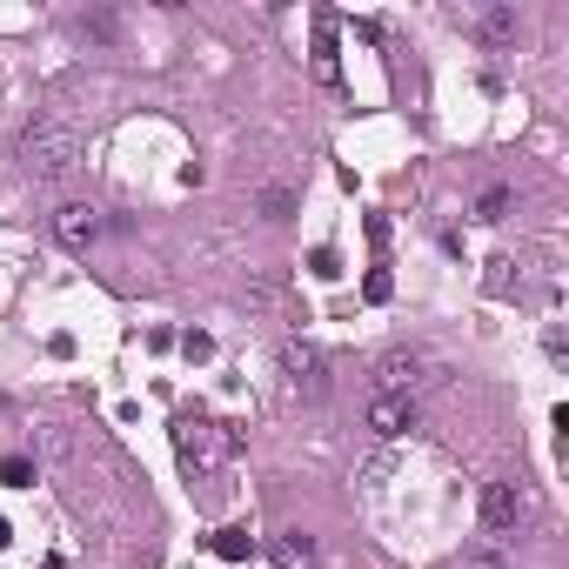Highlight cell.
<instances>
[{
	"label": "cell",
	"mask_w": 569,
	"mask_h": 569,
	"mask_svg": "<svg viewBox=\"0 0 569 569\" xmlns=\"http://www.w3.org/2000/svg\"><path fill=\"white\" fill-rule=\"evenodd\" d=\"M215 556H221V563H248V556H255V536H248V529H221Z\"/></svg>",
	"instance_id": "cell-11"
},
{
	"label": "cell",
	"mask_w": 569,
	"mask_h": 569,
	"mask_svg": "<svg viewBox=\"0 0 569 569\" xmlns=\"http://www.w3.org/2000/svg\"><path fill=\"white\" fill-rule=\"evenodd\" d=\"M295 215V195L288 188H262V221H288Z\"/></svg>",
	"instance_id": "cell-12"
},
{
	"label": "cell",
	"mask_w": 569,
	"mask_h": 569,
	"mask_svg": "<svg viewBox=\"0 0 569 569\" xmlns=\"http://www.w3.org/2000/svg\"><path fill=\"white\" fill-rule=\"evenodd\" d=\"M282 369H288V382H295V395H329V355L315 349V342H288L282 349Z\"/></svg>",
	"instance_id": "cell-4"
},
{
	"label": "cell",
	"mask_w": 569,
	"mask_h": 569,
	"mask_svg": "<svg viewBox=\"0 0 569 569\" xmlns=\"http://www.w3.org/2000/svg\"><path fill=\"white\" fill-rule=\"evenodd\" d=\"M21 168L34 181H61L81 168V134L61 128V121H34V128L21 134Z\"/></svg>",
	"instance_id": "cell-1"
},
{
	"label": "cell",
	"mask_w": 569,
	"mask_h": 569,
	"mask_svg": "<svg viewBox=\"0 0 569 569\" xmlns=\"http://www.w3.org/2000/svg\"><path fill=\"white\" fill-rule=\"evenodd\" d=\"M509 215V188H489V195L476 201V221H503Z\"/></svg>",
	"instance_id": "cell-14"
},
{
	"label": "cell",
	"mask_w": 569,
	"mask_h": 569,
	"mask_svg": "<svg viewBox=\"0 0 569 569\" xmlns=\"http://www.w3.org/2000/svg\"><path fill=\"white\" fill-rule=\"evenodd\" d=\"M362 295H369V302H389V295H395V282H389V275H382V268H375L369 282H362Z\"/></svg>",
	"instance_id": "cell-17"
},
{
	"label": "cell",
	"mask_w": 569,
	"mask_h": 569,
	"mask_svg": "<svg viewBox=\"0 0 569 569\" xmlns=\"http://www.w3.org/2000/svg\"><path fill=\"white\" fill-rule=\"evenodd\" d=\"M416 382H422V355H409V349L382 355V395H409Z\"/></svg>",
	"instance_id": "cell-8"
},
{
	"label": "cell",
	"mask_w": 569,
	"mask_h": 569,
	"mask_svg": "<svg viewBox=\"0 0 569 569\" xmlns=\"http://www.w3.org/2000/svg\"><path fill=\"white\" fill-rule=\"evenodd\" d=\"M101 208H88V201H67V208H54V235H61V248H94L101 241Z\"/></svg>",
	"instance_id": "cell-5"
},
{
	"label": "cell",
	"mask_w": 569,
	"mask_h": 569,
	"mask_svg": "<svg viewBox=\"0 0 569 569\" xmlns=\"http://www.w3.org/2000/svg\"><path fill=\"white\" fill-rule=\"evenodd\" d=\"M275 563H282V569H315V536L288 529L282 543H275Z\"/></svg>",
	"instance_id": "cell-10"
},
{
	"label": "cell",
	"mask_w": 569,
	"mask_h": 569,
	"mask_svg": "<svg viewBox=\"0 0 569 569\" xmlns=\"http://www.w3.org/2000/svg\"><path fill=\"white\" fill-rule=\"evenodd\" d=\"M476 569H509V563H476Z\"/></svg>",
	"instance_id": "cell-19"
},
{
	"label": "cell",
	"mask_w": 569,
	"mask_h": 569,
	"mask_svg": "<svg viewBox=\"0 0 569 569\" xmlns=\"http://www.w3.org/2000/svg\"><path fill=\"white\" fill-rule=\"evenodd\" d=\"M7 543H14V529H7V516H0V549H7Z\"/></svg>",
	"instance_id": "cell-18"
},
{
	"label": "cell",
	"mask_w": 569,
	"mask_h": 569,
	"mask_svg": "<svg viewBox=\"0 0 569 569\" xmlns=\"http://www.w3.org/2000/svg\"><path fill=\"white\" fill-rule=\"evenodd\" d=\"M315 74H322V81H342V61H335V21H329V14L315 21Z\"/></svg>",
	"instance_id": "cell-9"
},
{
	"label": "cell",
	"mask_w": 569,
	"mask_h": 569,
	"mask_svg": "<svg viewBox=\"0 0 569 569\" xmlns=\"http://www.w3.org/2000/svg\"><path fill=\"white\" fill-rule=\"evenodd\" d=\"M181 355H188V362H208V355H215V342H208V335H181Z\"/></svg>",
	"instance_id": "cell-16"
},
{
	"label": "cell",
	"mask_w": 569,
	"mask_h": 569,
	"mask_svg": "<svg viewBox=\"0 0 569 569\" xmlns=\"http://www.w3.org/2000/svg\"><path fill=\"white\" fill-rule=\"evenodd\" d=\"M482 523H489V536H523L529 523H536V489L529 482H489L482 489Z\"/></svg>",
	"instance_id": "cell-3"
},
{
	"label": "cell",
	"mask_w": 569,
	"mask_h": 569,
	"mask_svg": "<svg viewBox=\"0 0 569 569\" xmlns=\"http://www.w3.org/2000/svg\"><path fill=\"white\" fill-rule=\"evenodd\" d=\"M308 268H315L322 282H335V275H342V255H335V248H315V255H308Z\"/></svg>",
	"instance_id": "cell-15"
},
{
	"label": "cell",
	"mask_w": 569,
	"mask_h": 569,
	"mask_svg": "<svg viewBox=\"0 0 569 569\" xmlns=\"http://www.w3.org/2000/svg\"><path fill=\"white\" fill-rule=\"evenodd\" d=\"M0 482H7V489H27V482H34V462L27 456H0Z\"/></svg>",
	"instance_id": "cell-13"
},
{
	"label": "cell",
	"mask_w": 569,
	"mask_h": 569,
	"mask_svg": "<svg viewBox=\"0 0 569 569\" xmlns=\"http://www.w3.org/2000/svg\"><path fill=\"white\" fill-rule=\"evenodd\" d=\"M369 429L382 442L409 436V429H416V395H375V402H369Z\"/></svg>",
	"instance_id": "cell-6"
},
{
	"label": "cell",
	"mask_w": 569,
	"mask_h": 569,
	"mask_svg": "<svg viewBox=\"0 0 569 569\" xmlns=\"http://www.w3.org/2000/svg\"><path fill=\"white\" fill-rule=\"evenodd\" d=\"M235 456V429H221L215 416H175V462L188 476H215Z\"/></svg>",
	"instance_id": "cell-2"
},
{
	"label": "cell",
	"mask_w": 569,
	"mask_h": 569,
	"mask_svg": "<svg viewBox=\"0 0 569 569\" xmlns=\"http://www.w3.org/2000/svg\"><path fill=\"white\" fill-rule=\"evenodd\" d=\"M456 21L469 27V34H482L489 47L516 41V7H456Z\"/></svg>",
	"instance_id": "cell-7"
}]
</instances>
